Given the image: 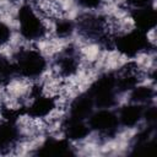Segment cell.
I'll return each instance as SVG.
<instances>
[{
    "label": "cell",
    "instance_id": "6da1fadb",
    "mask_svg": "<svg viewBox=\"0 0 157 157\" xmlns=\"http://www.w3.org/2000/svg\"><path fill=\"white\" fill-rule=\"evenodd\" d=\"M146 38H147V42L151 44V47H155L156 45V29L155 28L148 29L147 34H146Z\"/></svg>",
    "mask_w": 157,
    "mask_h": 157
}]
</instances>
